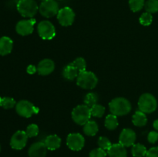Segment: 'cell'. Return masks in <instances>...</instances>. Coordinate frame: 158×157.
Instances as JSON below:
<instances>
[{"instance_id":"obj_28","label":"cell","mask_w":158,"mask_h":157,"mask_svg":"<svg viewBox=\"0 0 158 157\" xmlns=\"http://www.w3.org/2000/svg\"><path fill=\"white\" fill-rule=\"evenodd\" d=\"M90 111L92 116L101 118L105 113V108L102 105L96 104L90 108Z\"/></svg>"},{"instance_id":"obj_39","label":"cell","mask_w":158,"mask_h":157,"mask_svg":"<svg viewBox=\"0 0 158 157\" xmlns=\"http://www.w3.org/2000/svg\"><path fill=\"white\" fill-rule=\"evenodd\" d=\"M0 152H1V146H0Z\"/></svg>"},{"instance_id":"obj_7","label":"cell","mask_w":158,"mask_h":157,"mask_svg":"<svg viewBox=\"0 0 158 157\" xmlns=\"http://www.w3.org/2000/svg\"><path fill=\"white\" fill-rule=\"evenodd\" d=\"M15 110L20 116L29 118L33 114L38 113L40 109L30 102L27 101V100H21L18 103H16Z\"/></svg>"},{"instance_id":"obj_25","label":"cell","mask_w":158,"mask_h":157,"mask_svg":"<svg viewBox=\"0 0 158 157\" xmlns=\"http://www.w3.org/2000/svg\"><path fill=\"white\" fill-rule=\"evenodd\" d=\"M98 102V96L96 93L94 92H89L86 95L84 98V103L89 108L94 106V105L97 104Z\"/></svg>"},{"instance_id":"obj_6","label":"cell","mask_w":158,"mask_h":157,"mask_svg":"<svg viewBox=\"0 0 158 157\" xmlns=\"http://www.w3.org/2000/svg\"><path fill=\"white\" fill-rule=\"evenodd\" d=\"M60 8L56 0H44L41 2L39 11L45 18H52L57 15Z\"/></svg>"},{"instance_id":"obj_14","label":"cell","mask_w":158,"mask_h":157,"mask_svg":"<svg viewBox=\"0 0 158 157\" xmlns=\"http://www.w3.org/2000/svg\"><path fill=\"white\" fill-rule=\"evenodd\" d=\"M47 148L44 142H36L31 145L28 154L29 157H46Z\"/></svg>"},{"instance_id":"obj_17","label":"cell","mask_w":158,"mask_h":157,"mask_svg":"<svg viewBox=\"0 0 158 157\" xmlns=\"http://www.w3.org/2000/svg\"><path fill=\"white\" fill-rule=\"evenodd\" d=\"M13 48V42L9 37L2 36L0 38V55H9Z\"/></svg>"},{"instance_id":"obj_18","label":"cell","mask_w":158,"mask_h":157,"mask_svg":"<svg viewBox=\"0 0 158 157\" xmlns=\"http://www.w3.org/2000/svg\"><path fill=\"white\" fill-rule=\"evenodd\" d=\"M44 143L47 149L53 151L60 147V146H61V139L60 138V136L55 135V134L49 135L45 139Z\"/></svg>"},{"instance_id":"obj_2","label":"cell","mask_w":158,"mask_h":157,"mask_svg":"<svg viewBox=\"0 0 158 157\" xmlns=\"http://www.w3.org/2000/svg\"><path fill=\"white\" fill-rule=\"evenodd\" d=\"M16 9L22 16L32 18L38 12L39 6L35 0H19Z\"/></svg>"},{"instance_id":"obj_27","label":"cell","mask_w":158,"mask_h":157,"mask_svg":"<svg viewBox=\"0 0 158 157\" xmlns=\"http://www.w3.org/2000/svg\"><path fill=\"white\" fill-rule=\"evenodd\" d=\"M16 106V102L14 99L11 97H3L1 99L0 106L4 108L5 109H10Z\"/></svg>"},{"instance_id":"obj_9","label":"cell","mask_w":158,"mask_h":157,"mask_svg":"<svg viewBox=\"0 0 158 157\" xmlns=\"http://www.w3.org/2000/svg\"><path fill=\"white\" fill-rule=\"evenodd\" d=\"M56 15L60 24L66 27L71 26L75 20V12L69 7L60 9Z\"/></svg>"},{"instance_id":"obj_20","label":"cell","mask_w":158,"mask_h":157,"mask_svg":"<svg viewBox=\"0 0 158 157\" xmlns=\"http://www.w3.org/2000/svg\"><path fill=\"white\" fill-rule=\"evenodd\" d=\"M148 123V118L144 112L138 110L133 115V124L135 126H144Z\"/></svg>"},{"instance_id":"obj_11","label":"cell","mask_w":158,"mask_h":157,"mask_svg":"<svg viewBox=\"0 0 158 157\" xmlns=\"http://www.w3.org/2000/svg\"><path fill=\"white\" fill-rule=\"evenodd\" d=\"M66 145L73 151H80L84 147L85 139L80 133H70L66 139Z\"/></svg>"},{"instance_id":"obj_5","label":"cell","mask_w":158,"mask_h":157,"mask_svg":"<svg viewBox=\"0 0 158 157\" xmlns=\"http://www.w3.org/2000/svg\"><path fill=\"white\" fill-rule=\"evenodd\" d=\"M157 102L155 97L151 93L141 95L138 100V108L140 111L147 113H152L157 109Z\"/></svg>"},{"instance_id":"obj_22","label":"cell","mask_w":158,"mask_h":157,"mask_svg":"<svg viewBox=\"0 0 158 157\" xmlns=\"http://www.w3.org/2000/svg\"><path fill=\"white\" fill-rule=\"evenodd\" d=\"M131 152H132L134 157H144L146 156L148 150L143 145L137 143V144H134L133 146Z\"/></svg>"},{"instance_id":"obj_16","label":"cell","mask_w":158,"mask_h":157,"mask_svg":"<svg viewBox=\"0 0 158 157\" xmlns=\"http://www.w3.org/2000/svg\"><path fill=\"white\" fill-rule=\"evenodd\" d=\"M107 155L109 157H127V152L125 146L120 143L112 144L109 149L107 150Z\"/></svg>"},{"instance_id":"obj_34","label":"cell","mask_w":158,"mask_h":157,"mask_svg":"<svg viewBox=\"0 0 158 157\" xmlns=\"http://www.w3.org/2000/svg\"><path fill=\"white\" fill-rule=\"evenodd\" d=\"M148 142L150 143H151V144H154V143H157V141L158 140V132H156V131H152V132H150L148 134Z\"/></svg>"},{"instance_id":"obj_1","label":"cell","mask_w":158,"mask_h":157,"mask_svg":"<svg viewBox=\"0 0 158 157\" xmlns=\"http://www.w3.org/2000/svg\"><path fill=\"white\" fill-rule=\"evenodd\" d=\"M109 107L111 114H114L117 116L127 115L131 112L132 108L129 100L123 97H117L114 99L109 103Z\"/></svg>"},{"instance_id":"obj_41","label":"cell","mask_w":158,"mask_h":157,"mask_svg":"<svg viewBox=\"0 0 158 157\" xmlns=\"http://www.w3.org/2000/svg\"><path fill=\"white\" fill-rule=\"evenodd\" d=\"M59 1H61V0H59Z\"/></svg>"},{"instance_id":"obj_26","label":"cell","mask_w":158,"mask_h":157,"mask_svg":"<svg viewBox=\"0 0 158 157\" xmlns=\"http://www.w3.org/2000/svg\"><path fill=\"white\" fill-rule=\"evenodd\" d=\"M144 8L149 13H156L158 12V0H148L145 2Z\"/></svg>"},{"instance_id":"obj_40","label":"cell","mask_w":158,"mask_h":157,"mask_svg":"<svg viewBox=\"0 0 158 157\" xmlns=\"http://www.w3.org/2000/svg\"><path fill=\"white\" fill-rule=\"evenodd\" d=\"M42 1H44V0H42Z\"/></svg>"},{"instance_id":"obj_31","label":"cell","mask_w":158,"mask_h":157,"mask_svg":"<svg viewBox=\"0 0 158 157\" xmlns=\"http://www.w3.org/2000/svg\"><path fill=\"white\" fill-rule=\"evenodd\" d=\"M25 132L29 138H32L38 135L40 130H39V127L36 124H30L27 126Z\"/></svg>"},{"instance_id":"obj_24","label":"cell","mask_w":158,"mask_h":157,"mask_svg":"<svg viewBox=\"0 0 158 157\" xmlns=\"http://www.w3.org/2000/svg\"><path fill=\"white\" fill-rule=\"evenodd\" d=\"M145 5V0H129V6L131 11L137 12L141 10Z\"/></svg>"},{"instance_id":"obj_10","label":"cell","mask_w":158,"mask_h":157,"mask_svg":"<svg viewBox=\"0 0 158 157\" xmlns=\"http://www.w3.org/2000/svg\"><path fill=\"white\" fill-rule=\"evenodd\" d=\"M28 135L25 131L19 130L12 135L10 140V146L15 150H21L25 146L28 141Z\"/></svg>"},{"instance_id":"obj_36","label":"cell","mask_w":158,"mask_h":157,"mask_svg":"<svg viewBox=\"0 0 158 157\" xmlns=\"http://www.w3.org/2000/svg\"><path fill=\"white\" fill-rule=\"evenodd\" d=\"M26 71H27L29 74L32 75V74H35L37 72V68L35 66H33V65H29L27 67V69H26Z\"/></svg>"},{"instance_id":"obj_21","label":"cell","mask_w":158,"mask_h":157,"mask_svg":"<svg viewBox=\"0 0 158 157\" xmlns=\"http://www.w3.org/2000/svg\"><path fill=\"white\" fill-rule=\"evenodd\" d=\"M98 124L94 120H89L83 126V132L86 135L94 136L98 132Z\"/></svg>"},{"instance_id":"obj_38","label":"cell","mask_w":158,"mask_h":157,"mask_svg":"<svg viewBox=\"0 0 158 157\" xmlns=\"http://www.w3.org/2000/svg\"><path fill=\"white\" fill-rule=\"evenodd\" d=\"M1 99H2V98H1V97H0V103H1Z\"/></svg>"},{"instance_id":"obj_15","label":"cell","mask_w":158,"mask_h":157,"mask_svg":"<svg viewBox=\"0 0 158 157\" xmlns=\"http://www.w3.org/2000/svg\"><path fill=\"white\" fill-rule=\"evenodd\" d=\"M55 69V63L52 59L45 58L39 62L37 66V72L41 75H48Z\"/></svg>"},{"instance_id":"obj_8","label":"cell","mask_w":158,"mask_h":157,"mask_svg":"<svg viewBox=\"0 0 158 157\" xmlns=\"http://www.w3.org/2000/svg\"><path fill=\"white\" fill-rule=\"evenodd\" d=\"M39 35L44 40H51L55 37L56 29L51 22L43 20L40 22L37 26Z\"/></svg>"},{"instance_id":"obj_23","label":"cell","mask_w":158,"mask_h":157,"mask_svg":"<svg viewBox=\"0 0 158 157\" xmlns=\"http://www.w3.org/2000/svg\"><path fill=\"white\" fill-rule=\"evenodd\" d=\"M105 126L109 130H114L118 126V119L117 115L114 114L108 115L105 119Z\"/></svg>"},{"instance_id":"obj_12","label":"cell","mask_w":158,"mask_h":157,"mask_svg":"<svg viewBox=\"0 0 158 157\" xmlns=\"http://www.w3.org/2000/svg\"><path fill=\"white\" fill-rule=\"evenodd\" d=\"M35 24V18H29V19H23L18 22L15 26V30L20 35H28L33 32L34 26Z\"/></svg>"},{"instance_id":"obj_37","label":"cell","mask_w":158,"mask_h":157,"mask_svg":"<svg viewBox=\"0 0 158 157\" xmlns=\"http://www.w3.org/2000/svg\"><path fill=\"white\" fill-rule=\"evenodd\" d=\"M153 126H154V128L156 129V130H158V119H156L155 121L154 122Z\"/></svg>"},{"instance_id":"obj_33","label":"cell","mask_w":158,"mask_h":157,"mask_svg":"<svg viewBox=\"0 0 158 157\" xmlns=\"http://www.w3.org/2000/svg\"><path fill=\"white\" fill-rule=\"evenodd\" d=\"M107 152L106 150L101 149V148H97L94 149L89 152V157H106Z\"/></svg>"},{"instance_id":"obj_3","label":"cell","mask_w":158,"mask_h":157,"mask_svg":"<svg viewBox=\"0 0 158 157\" xmlns=\"http://www.w3.org/2000/svg\"><path fill=\"white\" fill-rule=\"evenodd\" d=\"M98 78L97 75L89 71H83L79 73L77 78V84L84 89H93L97 86Z\"/></svg>"},{"instance_id":"obj_19","label":"cell","mask_w":158,"mask_h":157,"mask_svg":"<svg viewBox=\"0 0 158 157\" xmlns=\"http://www.w3.org/2000/svg\"><path fill=\"white\" fill-rule=\"evenodd\" d=\"M79 73H80L79 71L72 62L66 65L63 70V76L64 77V78L69 80V81H72V80L77 78Z\"/></svg>"},{"instance_id":"obj_30","label":"cell","mask_w":158,"mask_h":157,"mask_svg":"<svg viewBox=\"0 0 158 157\" xmlns=\"http://www.w3.org/2000/svg\"><path fill=\"white\" fill-rule=\"evenodd\" d=\"M139 21L141 25L144 26H148L152 23L153 22V16L152 14L149 13V12H143L141 15H140Z\"/></svg>"},{"instance_id":"obj_4","label":"cell","mask_w":158,"mask_h":157,"mask_svg":"<svg viewBox=\"0 0 158 157\" xmlns=\"http://www.w3.org/2000/svg\"><path fill=\"white\" fill-rule=\"evenodd\" d=\"M92 116L90 108L86 105H79L72 111V119L77 124L84 126Z\"/></svg>"},{"instance_id":"obj_13","label":"cell","mask_w":158,"mask_h":157,"mask_svg":"<svg viewBox=\"0 0 158 157\" xmlns=\"http://www.w3.org/2000/svg\"><path fill=\"white\" fill-rule=\"evenodd\" d=\"M136 138H137V135L133 129H123L119 136V143L123 145L125 147H129V146H134Z\"/></svg>"},{"instance_id":"obj_29","label":"cell","mask_w":158,"mask_h":157,"mask_svg":"<svg viewBox=\"0 0 158 157\" xmlns=\"http://www.w3.org/2000/svg\"><path fill=\"white\" fill-rule=\"evenodd\" d=\"M72 63L73 64V66L77 68V70L79 71V72L86 71V61H85L84 58H82V57H78V58H77Z\"/></svg>"},{"instance_id":"obj_35","label":"cell","mask_w":158,"mask_h":157,"mask_svg":"<svg viewBox=\"0 0 158 157\" xmlns=\"http://www.w3.org/2000/svg\"><path fill=\"white\" fill-rule=\"evenodd\" d=\"M146 157H158V146L152 147L148 150Z\"/></svg>"},{"instance_id":"obj_32","label":"cell","mask_w":158,"mask_h":157,"mask_svg":"<svg viewBox=\"0 0 158 157\" xmlns=\"http://www.w3.org/2000/svg\"><path fill=\"white\" fill-rule=\"evenodd\" d=\"M97 143H98L99 148H101V149L106 151H107L108 149L110 148V146H112V143H110L109 139H108L107 137L105 136H100V138H99Z\"/></svg>"}]
</instances>
